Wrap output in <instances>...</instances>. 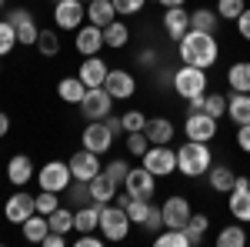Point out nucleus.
Returning <instances> with one entry per match:
<instances>
[{
    "instance_id": "nucleus-1",
    "label": "nucleus",
    "mask_w": 250,
    "mask_h": 247,
    "mask_svg": "<svg viewBox=\"0 0 250 247\" xmlns=\"http://www.w3.org/2000/svg\"><path fill=\"white\" fill-rule=\"evenodd\" d=\"M177 50H180V60L184 64H193V67H213L217 57H220V47H217V40L213 34H204V30H187L184 37L177 40Z\"/></svg>"
},
{
    "instance_id": "nucleus-2",
    "label": "nucleus",
    "mask_w": 250,
    "mask_h": 247,
    "mask_svg": "<svg viewBox=\"0 0 250 247\" xmlns=\"http://www.w3.org/2000/svg\"><path fill=\"white\" fill-rule=\"evenodd\" d=\"M210 151H207V144H200V140H187L180 151H177V171L184 174V177H200V174L210 171Z\"/></svg>"
},
{
    "instance_id": "nucleus-3",
    "label": "nucleus",
    "mask_w": 250,
    "mask_h": 247,
    "mask_svg": "<svg viewBox=\"0 0 250 247\" xmlns=\"http://www.w3.org/2000/svg\"><path fill=\"white\" fill-rule=\"evenodd\" d=\"M130 214L120 207V204H104L100 207V234H104V241H124L127 234H130Z\"/></svg>"
},
{
    "instance_id": "nucleus-4",
    "label": "nucleus",
    "mask_w": 250,
    "mask_h": 247,
    "mask_svg": "<svg viewBox=\"0 0 250 247\" xmlns=\"http://www.w3.org/2000/svg\"><path fill=\"white\" fill-rule=\"evenodd\" d=\"M173 90L190 100V97H200L207 90V70L204 67H193V64H184L177 74H173Z\"/></svg>"
},
{
    "instance_id": "nucleus-5",
    "label": "nucleus",
    "mask_w": 250,
    "mask_h": 247,
    "mask_svg": "<svg viewBox=\"0 0 250 247\" xmlns=\"http://www.w3.org/2000/svg\"><path fill=\"white\" fill-rule=\"evenodd\" d=\"M70 180H74V174H70V164H63V160H50V164H43L37 171V184L40 190H63L70 187Z\"/></svg>"
},
{
    "instance_id": "nucleus-6",
    "label": "nucleus",
    "mask_w": 250,
    "mask_h": 247,
    "mask_svg": "<svg viewBox=\"0 0 250 247\" xmlns=\"http://www.w3.org/2000/svg\"><path fill=\"white\" fill-rule=\"evenodd\" d=\"M144 167L154 177H170L177 171V151H170L167 144H150L144 154Z\"/></svg>"
},
{
    "instance_id": "nucleus-7",
    "label": "nucleus",
    "mask_w": 250,
    "mask_h": 247,
    "mask_svg": "<svg viewBox=\"0 0 250 247\" xmlns=\"http://www.w3.org/2000/svg\"><path fill=\"white\" fill-rule=\"evenodd\" d=\"M110 104H114V97L107 94L104 87H87V94L80 100V117H87V120H104V117L110 114Z\"/></svg>"
},
{
    "instance_id": "nucleus-8",
    "label": "nucleus",
    "mask_w": 250,
    "mask_h": 247,
    "mask_svg": "<svg viewBox=\"0 0 250 247\" xmlns=\"http://www.w3.org/2000/svg\"><path fill=\"white\" fill-rule=\"evenodd\" d=\"M227 197H230V201H227V207H230L233 221L250 224V177L237 174V184H233V190L227 194Z\"/></svg>"
},
{
    "instance_id": "nucleus-9",
    "label": "nucleus",
    "mask_w": 250,
    "mask_h": 247,
    "mask_svg": "<svg viewBox=\"0 0 250 247\" xmlns=\"http://www.w3.org/2000/svg\"><path fill=\"white\" fill-rule=\"evenodd\" d=\"M87 17V3H80V0H54V20H57V27L63 30H77L80 23Z\"/></svg>"
},
{
    "instance_id": "nucleus-10",
    "label": "nucleus",
    "mask_w": 250,
    "mask_h": 247,
    "mask_svg": "<svg viewBox=\"0 0 250 247\" xmlns=\"http://www.w3.org/2000/svg\"><path fill=\"white\" fill-rule=\"evenodd\" d=\"M80 144H83L87 151H94V154H104V151H110L114 134H110V127H107L104 120H90V124L83 127V134H80Z\"/></svg>"
},
{
    "instance_id": "nucleus-11",
    "label": "nucleus",
    "mask_w": 250,
    "mask_h": 247,
    "mask_svg": "<svg viewBox=\"0 0 250 247\" xmlns=\"http://www.w3.org/2000/svg\"><path fill=\"white\" fill-rule=\"evenodd\" d=\"M184 131H187V140H200V144H207V140L217 137V117L204 114V111H200V114H187Z\"/></svg>"
},
{
    "instance_id": "nucleus-12",
    "label": "nucleus",
    "mask_w": 250,
    "mask_h": 247,
    "mask_svg": "<svg viewBox=\"0 0 250 247\" xmlns=\"http://www.w3.org/2000/svg\"><path fill=\"white\" fill-rule=\"evenodd\" d=\"M7 23L17 30V40L20 44H27V47H37V23H34V17H30V10H20V7H14V10H7Z\"/></svg>"
},
{
    "instance_id": "nucleus-13",
    "label": "nucleus",
    "mask_w": 250,
    "mask_h": 247,
    "mask_svg": "<svg viewBox=\"0 0 250 247\" xmlns=\"http://www.w3.org/2000/svg\"><path fill=\"white\" fill-rule=\"evenodd\" d=\"M67 164H70V174H74L77 180H94L97 174L104 171V167H100V154L87 151V147H83V151H77L70 160H67Z\"/></svg>"
},
{
    "instance_id": "nucleus-14",
    "label": "nucleus",
    "mask_w": 250,
    "mask_h": 247,
    "mask_svg": "<svg viewBox=\"0 0 250 247\" xmlns=\"http://www.w3.org/2000/svg\"><path fill=\"white\" fill-rule=\"evenodd\" d=\"M34 210H37V197H34V194H27V190H17V194L7 201L3 214H7V221H10V224H23Z\"/></svg>"
},
{
    "instance_id": "nucleus-15",
    "label": "nucleus",
    "mask_w": 250,
    "mask_h": 247,
    "mask_svg": "<svg viewBox=\"0 0 250 247\" xmlns=\"http://www.w3.org/2000/svg\"><path fill=\"white\" fill-rule=\"evenodd\" d=\"M164 227H177V230H184L187 227V221H190V201L187 197H170L167 204H164Z\"/></svg>"
},
{
    "instance_id": "nucleus-16",
    "label": "nucleus",
    "mask_w": 250,
    "mask_h": 247,
    "mask_svg": "<svg viewBox=\"0 0 250 247\" xmlns=\"http://www.w3.org/2000/svg\"><path fill=\"white\" fill-rule=\"evenodd\" d=\"M154 187H157V177L147 171V167H130L127 180H124V190L134 194V197H150Z\"/></svg>"
},
{
    "instance_id": "nucleus-17",
    "label": "nucleus",
    "mask_w": 250,
    "mask_h": 247,
    "mask_svg": "<svg viewBox=\"0 0 250 247\" xmlns=\"http://www.w3.org/2000/svg\"><path fill=\"white\" fill-rule=\"evenodd\" d=\"M74 44H77V50L83 57H94L100 47H107V44H104V27H97V23H87V27H83V23H80Z\"/></svg>"
},
{
    "instance_id": "nucleus-18",
    "label": "nucleus",
    "mask_w": 250,
    "mask_h": 247,
    "mask_svg": "<svg viewBox=\"0 0 250 247\" xmlns=\"http://www.w3.org/2000/svg\"><path fill=\"white\" fill-rule=\"evenodd\" d=\"M104 90L114 97V100H127V97L137 90V80H134V74H127V70H110L107 80H104Z\"/></svg>"
},
{
    "instance_id": "nucleus-19",
    "label": "nucleus",
    "mask_w": 250,
    "mask_h": 247,
    "mask_svg": "<svg viewBox=\"0 0 250 247\" xmlns=\"http://www.w3.org/2000/svg\"><path fill=\"white\" fill-rule=\"evenodd\" d=\"M107 74H110V67L97 57V54H94V57H83V64H80V70H77V77L87 84V87H104Z\"/></svg>"
},
{
    "instance_id": "nucleus-20",
    "label": "nucleus",
    "mask_w": 250,
    "mask_h": 247,
    "mask_svg": "<svg viewBox=\"0 0 250 247\" xmlns=\"http://www.w3.org/2000/svg\"><path fill=\"white\" fill-rule=\"evenodd\" d=\"M164 27H167L170 40H180L187 30H190V10H184V7H167V14H164Z\"/></svg>"
},
{
    "instance_id": "nucleus-21",
    "label": "nucleus",
    "mask_w": 250,
    "mask_h": 247,
    "mask_svg": "<svg viewBox=\"0 0 250 247\" xmlns=\"http://www.w3.org/2000/svg\"><path fill=\"white\" fill-rule=\"evenodd\" d=\"M7 177H10V184L23 187V184L34 177V160H30L27 154H17V157H10V160H7Z\"/></svg>"
},
{
    "instance_id": "nucleus-22",
    "label": "nucleus",
    "mask_w": 250,
    "mask_h": 247,
    "mask_svg": "<svg viewBox=\"0 0 250 247\" xmlns=\"http://www.w3.org/2000/svg\"><path fill=\"white\" fill-rule=\"evenodd\" d=\"M20 227H23V237H27L30 244H40V241H43V237L50 234V221H47V214L34 210V214H30V217H27V221H23Z\"/></svg>"
},
{
    "instance_id": "nucleus-23",
    "label": "nucleus",
    "mask_w": 250,
    "mask_h": 247,
    "mask_svg": "<svg viewBox=\"0 0 250 247\" xmlns=\"http://www.w3.org/2000/svg\"><path fill=\"white\" fill-rule=\"evenodd\" d=\"M144 134H147L150 144H170L173 140V124L167 117H150V120L144 124Z\"/></svg>"
},
{
    "instance_id": "nucleus-24",
    "label": "nucleus",
    "mask_w": 250,
    "mask_h": 247,
    "mask_svg": "<svg viewBox=\"0 0 250 247\" xmlns=\"http://www.w3.org/2000/svg\"><path fill=\"white\" fill-rule=\"evenodd\" d=\"M100 207L104 204H87V207H77L74 210V230H80V234H87V230H97L100 227Z\"/></svg>"
},
{
    "instance_id": "nucleus-25",
    "label": "nucleus",
    "mask_w": 250,
    "mask_h": 247,
    "mask_svg": "<svg viewBox=\"0 0 250 247\" xmlns=\"http://www.w3.org/2000/svg\"><path fill=\"white\" fill-rule=\"evenodd\" d=\"M87 17H90V23H97V27L114 23V20H117L114 0H90V3H87Z\"/></svg>"
},
{
    "instance_id": "nucleus-26",
    "label": "nucleus",
    "mask_w": 250,
    "mask_h": 247,
    "mask_svg": "<svg viewBox=\"0 0 250 247\" xmlns=\"http://www.w3.org/2000/svg\"><path fill=\"white\" fill-rule=\"evenodd\" d=\"M207 177H210V187L220 190V194H230L233 184H237V174H233V167H227V164H217V167L210 164Z\"/></svg>"
},
{
    "instance_id": "nucleus-27",
    "label": "nucleus",
    "mask_w": 250,
    "mask_h": 247,
    "mask_svg": "<svg viewBox=\"0 0 250 247\" xmlns=\"http://www.w3.org/2000/svg\"><path fill=\"white\" fill-rule=\"evenodd\" d=\"M190 27L193 30H204V34H217L220 14L210 10V7H197V10H190Z\"/></svg>"
},
{
    "instance_id": "nucleus-28",
    "label": "nucleus",
    "mask_w": 250,
    "mask_h": 247,
    "mask_svg": "<svg viewBox=\"0 0 250 247\" xmlns=\"http://www.w3.org/2000/svg\"><path fill=\"white\" fill-rule=\"evenodd\" d=\"M227 114H230V120L240 127V124H250V94H237L233 90L230 97H227Z\"/></svg>"
},
{
    "instance_id": "nucleus-29",
    "label": "nucleus",
    "mask_w": 250,
    "mask_h": 247,
    "mask_svg": "<svg viewBox=\"0 0 250 247\" xmlns=\"http://www.w3.org/2000/svg\"><path fill=\"white\" fill-rule=\"evenodd\" d=\"M227 84L237 94H250V60H240L227 70Z\"/></svg>"
},
{
    "instance_id": "nucleus-30",
    "label": "nucleus",
    "mask_w": 250,
    "mask_h": 247,
    "mask_svg": "<svg viewBox=\"0 0 250 247\" xmlns=\"http://www.w3.org/2000/svg\"><path fill=\"white\" fill-rule=\"evenodd\" d=\"M57 94H60V100H67V104H80L83 94H87V84H83L80 77H63L57 84Z\"/></svg>"
},
{
    "instance_id": "nucleus-31",
    "label": "nucleus",
    "mask_w": 250,
    "mask_h": 247,
    "mask_svg": "<svg viewBox=\"0 0 250 247\" xmlns=\"http://www.w3.org/2000/svg\"><path fill=\"white\" fill-rule=\"evenodd\" d=\"M90 194H94L97 204H110V201L117 197V184H114V180H110L104 171H100L94 180H90Z\"/></svg>"
},
{
    "instance_id": "nucleus-32",
    "label": "nucleus",
    "mask_w": 250,
    "mask_h": 247,
    "mask_svg": "<svg viewBox=\"0 0 250 247\" xmlns=\"http://www.w3.org/2000/svg\"><path fill=\"white\" fill-rule=\"evenodd\" d=\"M127 40H130V30H127V23H120V20H114V23H107L104 27V44L107 47H127Z\"/></svg>"
},
{
    "instance_id": "nucleus-33",
    "label": "nucleus",
    "mask_w": 250,
    "mask_h": 247,
    "mask_svg": "<svg viewBox=\"0 0 250 247\" xmlns=\"http://www.w3.org/2000/svg\"><path fill=\"white\" fill-rule=\"evenodd\" d=\"M217 244L220 247H244L247 244V230H244V224H227V227L217 234Z\"/></svg>"
},
{
    "instance_id": "nucleus-34",
    "label": "nucleus",
    "mask_w": 250,
    "mask_h": 247,
    "mask_svg": "<svg viewBox=\"0 0 250 247\" xmlns=\"http://www.w3.org/2000/svg\"><path fill=\"white\" fill-rule=\"evenodd\" d=\"M67 194H70V204H77V207H87V204H94V194H90V180H70V187H67Z\"/></svg>"
},
{
    "instance_id": "nucleus-35",
    "label": "nucleus",
    "mask_w": 250,
    "mask_h": 247,
    "mask_svg": "<svg viewBox=\"0 0 250 247\" xmlns=\"http://www.w3.org/2000/svg\"><path fill=\"white\" fill-rule=\"evenodd\" d=\"M157 247H190V237H187V230H177V227H167L164 234H157L154 237Z\"/></svg>"
},
{
    "instance_id": "nucleus-36",
    "label": "nucleus",
    "mask_w": 250,
    "mask_h": 247,
    "mask_svg": "<svg viewBox=\"0 0 250 247\" xmlns=\"http://www.w3.org/2000/svg\"><path fill=\"white\" fill-rule=\"evenodd\" d=\"M37 50L43 54V57H57V54H60L57 30H40V34H37Z\"/></svg>"
},
{
    "instance_id": "nucleus-37",
    "label": "nucleus",
    "mask_w": 250,
    "mask_h": 247,
    "mask_svg": "<svg viewBox=\"0 0 250 247\" xmlns=\"http://www.w3.org/2000/svg\"><path fill=\"white\" fill-rule=\"evenodd\" d=\"M47 221H50V230H57V234H67V230H74V210L57 207L54 214H47Z\"/></svg>"
},
{
    "instance_id": "nucleus-38",
    "label": "nucleus",
    "mask_w": 250,
    "mask_h": 247,
    "mask_svg": "<svg viewBox=\"0 0 250 247\" xmlns=\"http://www.w3.org/2000/svg\"><path fill=\"white\" fill-rule=\"evenodd\" d=\"M207 224H210V221H207V214H197V217L190 214V221H187V227H184V230H187V237H190V247L204 241V230H207Z\"/></svg>"
},
{
    "instance_id": "nucleus-39",
    "label": "nucleus",
    "mask_w": 250,
    "mask_h": 247,
    "mask_svg": "<svg viewBox=\"0 0 250 247\" xmlns=\"http://www.w3.org/2000/svg\"><path fill=\"white\" fill-rule=\"evenodd\" d=\"M204 114L224 117V114H227V97H224V94H204Z\"/></svg>"
},
{
    "instance_id": "nucleus-40",
    "label": "nucleus",
    "mask_w": 250,
    "mask_h": 247,
    "mask_svg": "<svg viewBox=\"0 0 250 247\" xmlns=\"http://www.w3.org/2000/svg\"><path fill=\"white\" fill-rule=\"evenodd\" d=\"M244 10H247V3H244V0H220V3H217L220 20H237Z\"/></svg>"
},
{
    "instance_id": "nucleus-41",
    "label": "nucleus",
    "mask_w": 250,
    "mask_h": 247,
    "mask_svg": "<svg viewBox=\"0 0 250 247\" xmlns=\"http://www.w3.org/2000/svg\"><path fill=\"white\" fill-rule=\"evenodd\" d=\"M17 44H20V40H17V30H14L7 20H0V57H3V54H10Z\"/></svg>"
},
{
    "instance_id": "nucleus-42",
    "label": "nucleus",
    "mask_w": 250,
    "mask_h": 247,
    "mask_svg": "<svg viewBox=\"0 0 250 247\" xmlns=\"http://www.w3.org/2000/svg\"><path fill=\"white\" fill-rule=\"evenodd\" d=\"M104 174L114 180L117 187H124V180H127V174H130V164H127V160H110V164L104 167Z\"/></svg>"
},
{
    "instance_id": "nucleus-43",
    "label": "nucleus",
    "mask_w": 250,
    "mask_h": 247,
    "mask_svg": "<svg viewBox=\"0 0 250 247\" xmlns=\"http://www.w3.org/2000/svg\"><path fill=\"white\" fill-rule=\"evenodd\" d=\"M147 210H150V197H134L130 207H127V214H130L134 224H144V221H147Z\"/></svg>"
},
{
    "instance_id": "nucleus-44",
    "label": "nucleus",
    "mask_w": 250,
    "mask_h": 247,
    "mask_svg": "<svg viewBox=\"0 0 250 247\" xmlns=\"http://www.w3.org/2000/svg\"><path fill=\"white\" fill-rule=\"evenodd\" d=\"M147 147H150V140H147V134H144V131H130V134H127V151H130V154L144 157Z\"/></svg>"
},
{
    "instance_id": "nucleus-45",
    "label": "nucleus",
    "mask_w": 250,
    "mask_h": 247,
    "mask_svg": "<svg viewBox=\"0 0 250 247\" xmlns=\"http://www.w3.org/2000/svg\"><path fill=\"white\" fill-rule=\"evenodd\" d=\"M57 207H60L57 190H40V194H37V210H40V214H54Z\"/></svg>"
},
{
    "instance_id": "nucleus-46",
    "label": "nucleus",
    "mask_w": 250,
    "mask_h": 247,
    "mask_svg": "<svg viewBox=\"0 0 250 247\" xmlns=\"http://www.w3.org/2000/svg\"><path fill=\"white\" fill-rule=\"evenodd\" d=\"M140 227L147 230V234H160V227H164V210L150 204V210H147V221H144Z\"/></svg>"
},
{
    "instance_id": "nucleus-47",
    "label": "nucleus",
    "mask_w": 250,
    "mask_h": 247,
    "mask_svg": "<svg viewBox=\"0 0 250 247\" xmlns=\"http://www.w3.org/2000/svg\"><path fill=\"white\" fill-rule=\"evenodd\" d=\"M124 120V131H144V124H147V117H144V111H127V114L120 117Z\"/></svg>"
},
{
    "instance_id": "nucleus-48",
    "label": "nucleus",
    "mask_w": 250,
    "mask_h": 247,
    "mask_svg": "<svg viewBox=\"0 0 250 247\" xmlns=\"http://www.w3.org/2000/svg\"><path fill=\"white\" fill-rule=\"evenodd\" d=\"M117 14H140L147 7V0H114Z\"/></svg>"
},
{
    "instance_id": "nucleus-49",
    "label": "nucleus",
    "mask_w": 250,
    "mask_h": 247,
    "mask_svg": "<svg viewBox=\"0 0 250 247\" xmlns=\"http://www.w3.org/2000/svg\"><path fill=\"white\" fill-rule=\"evenodd\" d=\"M237 147L244 154H250V124H240L237 127Z\"/></svg>"
},
{
    "instance_id": "nucleus-50",
    "label": "nucleus",
    "mask_w": 250,
    "mask_h": 247,
    "mask_svg": "<svg viewBox=\"0 0 250 247\" xmlns=\"http://www.w3.org/2000/svg\"><path fill=\"white\" fill-rule=\"evenodd\" d=\"M43 247H67V234H57V230H50L43 241H40Z\"/></svg>"
},
{
    "instance_id": "nucleus-51",
    "label": "nucleus",
    "mask_w": 250,
    "mask_h": 247,
    "mask_svg": "<svg viewBox=\"0 0 250 247\" xmlns=\"http://www.w3.org/2000/svg\"><path fill=\"white\" fill-rule=\"evenodd\" d=\"M100 244H104V237H97L94 230H87V234L77 237V247H100Z\"/></svg>"
},
{
    "instance_id": "nucleus-52",
    "label": "nucleus",
    "mask_w": 250,
    "mask_h": 247,
    "mask_svg": "<svg viewBox=\"0 0 250 247\" xmlns=\"http://www.w3.org/2000/svg\"><path fill=\"white\" fill-rule=\"evenodd\" d=\"M237 30H240L244 40H250V10H244V14L237 17Z\"/></svg>"
},
{
    "instance_id": "nucleus-53",
    "label": "nucleus",
    "mask_w": 250,
    "mask_h": 247,
    "mask_svg": "<svg viewBox=\"0 0 250 247\" xmlns=\"http://www.w3.org/2000/svg\"><path fill=\"white\" fill-rule=\"evenodd\" d=\"M104 124H107V127H110V134H114V137H120V134H124V120H120V117H104Z\"/></svg>"
},
{
    "instance_id": "nucleus-54",
    "label": "nucleus",
    "mask_w": 250,
    "mask_h": 247,
    "mask_svg": "<svg viewBox=\"0 0 250 247\" xmlns=\"http://www.w3.org/2000/svg\"><path fill=\"white\" fill-rule=\"evenodd\" d=\"M154 60H157L154 50H140V67H154Z\"/></svg>"
},
{
    "instance_id": "nucleus-55",
    "label": "nucleus",
    "mask_w": 250,
    "mask_h": 247,
    "mask_svg": "<svg viewBox=\"0 0 250 247\" xmlns=\"http://www.w3.org/2000/svg\"><path fill=\"white\" fill-rule=\"evenodd\" d=\"M130 201H134V194H127V190H124V194H117V204H120L124 210L130 207Z\"/></svg>"
},
{
    "instance_id": "nucleus-56",
    "label": "nucleus",
    "mask_w": 250,
    "mask_h": 247,
    "mask_svg": "<svg viewBox=\"0 0 250 247\" xmlns=\"http://www.w3.org/2000/svg\"><path fill=\"white\" fill-rule=\"evenodd\" d=\"M7 131H10V117H7L3 111H0V137H3Z\"/></svg>"
},
{
    "instance_id": "nucleus-57",
    "label": "nucleus",
    "mask_w": 250,
    "mask_h": 247,
    "mask_svg": "<svg viewBox=\"0 0 250 247\" xmlns=\"http://www.w3.org/2000/svg\"><path fill=\"white\" fill-rule=\"evenodd\" d=\"M157 3H160V7H184L187 0H157Z\"/></svg>"
},
{
    "instance_id": "nucleus-58",
    "label": "nucleus",
    "mask_w": 250,
    "mask_h": 247,
    "mask_svg": "<svg viewBox=\"0 0 250 247\" xmlns=\"http://www.w3.org/2000/svg\"><path fill=\"white\" fill-rule=\"evenodd\" d=\"M3 3H7V0H0V7H3Z\"/></svg>"
},
{
    "instance_id": "nucleus-59",
    "label": "nucleus",
    "mask_w": 250,
    "mask_h": 247,
    "mask_svg": "<svg viewBox=\"0 0 250 247\" xmlns=\"http://www.w3.org/2000/svg\"><path fill=\"white\" fill-rule=\"evenodd\" d=\"M80 3H90V0H80Z\"/></svg>"
}]
</instances>
